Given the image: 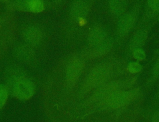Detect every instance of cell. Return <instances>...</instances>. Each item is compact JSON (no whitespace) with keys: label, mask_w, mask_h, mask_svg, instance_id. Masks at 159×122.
Here are the masks:
<instances>
[{"label":"cell","mask_w":159,"mask_h":122,"mask_svg":"<svg viewBox=\"0 0 159 122\" xmlns=\"http://www.w3.org/2000/svg\"><path fill=\"white\" fill-rule=\"evenodd\" d=\"M34 92V87L31 82L26 79H20L15 84L14 92L17 98L21 100L30 98Z\"/></svg>","instance_id":"6da1fadb"},{"label":"cell","mask_w":159,"mask_h":122,"mask_svg":"<svg viewBox=\"0 0 159 122\" xmlns=\"http://www.w3.org/2000/svg\"><path fill=\"white\" fill-rule=\"evenodd\" d=\"M131 93L129 92H119L115 93L107 101V105L110 108H116L124 105L131 99Z\"/></svg>","instance_id":"7a4b0ae2"},{"label":"cell","mask_w":159,"mask_h":122,"mask_svg":"<svg viewBox=\"0 0 159 122\" xmlns=\"http://www.w3.org/2000/svg\"><path fill=\"white\" fill-rule=\"evenodd\" d=\"M135 21V15L133 12H128L123 16L118 22V31L120 34H126L132 27Z\"/></svg>","instance_id":"3957f363"},{"label":"cell","mask_w":159,"mask_h":122,"mask_svg":"<svg viewBox=\"0 0 159 122\" xmlns=\"http://www.w3.org/2000/svg\"><path fill=\"white\" fill-rule=\"evenodd\" d=\"M27 2V8L32 12H40L44 9V4L41 1H28Z\"/></svg>","instance_id":"277c9868"},{"label":"cell","mask_w":159,"mask_h":122,"mask_svg":"<svg viewBox=\"0 0 159 122\" xmlns=\"http://www.w3.org/2000/svg\"><path fill=\"white\" fill-rule=\"evenodd\" d=\"M145 35L146 33L143 30L138 31L135 35H134V37L132 40V45L134 47H138L144 41L145 39Z\"/></svg>","instance_id":"5b68a950"},{"label":"cell","mask_w":159,"mask_h":122,"mask_svg":"<svg viewBox=\"0 0 159 122\" xmlns=\"http://www.w3.org/2000/svg\"><path fill=\"white\" fill-rule=\"evenodd\" d=\"M126 4L125 1H112L111 3V8L114 12L117 14H120L122 12L125 8Z\"/></svg>","instance_id":"8992f818"},{"label":"cell","mask_w":159,"mask_h":122,"mask_svg":"<svg viewBox=\"0 0 159 122\" xmlns=\"http://www.w3.org/2000/svg\"><path fill=\"white\" fill-rule=\"evenodd\" d=\"M7 98V93L4 86H0V108L4 105Z\"/></svg>","instance_id":"52a82bcc"},{"label":"cell","mask_w":159,"mask_h":122,"mask_svg":"<svg viewBox=\"0 0 159 122\" xmlns=\"http://www.w3.org/2000/svg\"><path fill=\"white\" fill-rule=\"evenodd\" d=\"M134 56L139 60H142L145 58V53L144 52L140 49H137L135 50L134 52Z\"/></svg>","instance_id":"ba28073f"},{"label":"cell","mask_w":159,"mask_h":122,"mask_svg":"<svg viewBox=\"0 0 159 122\" xmlns=\"http://www.w3.org/2000/svg\"><path fill=\"white\" fill-rule=\"evenodd\" d=\"M129 69L132 72H136L141 69V66L138 63L133 62L129 65Z\"/></svg>","instance_id":"9c48e42d"},{"label":"cell","mask_w":159,"mask_h":122,"mask_svg":"<svg viewBox=\"0 0 159 122\" xmlns=\"http://www.w3.org/2000/svg\"><path fill=\"white\" fill-rule=\"evenodd\" d=\"M150 6L156 10H159V1H150Z\"/></svg>","instance_id":"30bf717a"},{"label":"cell","mask_w":159,"mask_h":122,"mask_svg":"<svg viewBox=\"0 0 159 122\" xmlns=\"http://www.w3.org/2000/svg\"><path fill=\"white\" fill-rule=\"evenodd\" d=\"M152 122H159V110L153 115L152 117Z\"/></svg>","instance_id":"8fae6325"},{"label":"cell","mask_w":159,"mask_h":122,"mask_svg":"<svg viewBox=\"0 0 159 122\" xmlns=\"http://www.w3.org/2000/svg\"><path fill=\"white\" fill-rule=\"evenodd\" d=\"M154 71H155V74L157 75H159V59L158 60V62H157L155 66V68H154Z\"/></svg>","instance_id":"7c38bea8"}]
</instances>
